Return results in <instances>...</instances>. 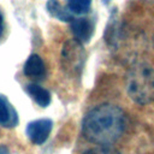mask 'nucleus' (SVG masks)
<instances>
[{
	"mask_svg": "<svg viewBox=\"0 0 154 154\" xmlns=\"http://www.w3.org/2000/svg\"><path fill=\"white\" fill-rule=\"evenodd\" d=\"M125 128L124 111L112 103H102L91 108L82 120L84 138L97 146H111L122 137Z\"/></svg>",
	"mask_w": 154,
	"mask_h": 154,
	"instance_id": "nucleus-1",
	"label": "nucleus"
},
{
	"mask_svg": "<svg viewBox=\"0 0 154 154\" xmlns=\"http://www.w3.org/2000/svg\"><path fill=\"white\" fill-rule=\"evenodd\" d=\"M125 89L129 97L138 105L154 102V67L146 61L132 64L125 77Z\"/></svg>",
	"mask_w": 154,
	"mask_h": 154,
	"instance_id": "nucleus-2",
	"label": "nucleus"
},
{
	"mask_svg": "<svg viewBox=\"0 0 154 154\" xmlns=\"http://www.w3.org/2000/svg\"><path fill=\"white\" fill-rule=\"evenodd\" d=\"M85 51L78 41L69 40L61 51V66L70 76H79L85 63Z\"/></svg>",
	"mask_w": 154,
	"mask_h": 154,
	"instance_id": "nucleus-3",
	"label": "nucleus"
},
{
	"mask_svg": "<svg viewBox=\"0 0 154 154\" xmlns=\"http://www.w3.org/2000/svg\"><path fill=\"white\" fill-rule=\"evenodd\" d=\"M53 128V122L51 119L43 118V119H36L34 122H30L26 126V135L29 140L34 144H43Z\"/></svg>",
	"mask_w": 154,
	"mask_h": 154,
	"instance_id": "nucleus-4",
	"label": "nucleus"
},
{
	"mask_svg": "<svg viewBox=\"0 0 154 154\" xmlns=\"http://www.w3.org/2000/svg\"><path fill=\"white\" fill-rule=\"evenodd\" d=\"M94 20L85 17L73 18L71 20V31L73 34V37L82 45L90 42L94 34Z\"/></svg>",
	"mask_w": 154,
	"mask_h": 154,
	"instance_id": "nucleus-5",
	"label": "nucleus"
},
{
	"mask_svg": "<svg viewBox=\"0 0 154 154\" xmlns=\"http://www.w3.org/2000/svg\"><path fill=\"white\" fill-rule=\"evenodd\" d=\"M18 124V116L6 96L0 94V126L13 128Z\"/></svg>",
	"mask_w": 154,
	"mask_h": 154,
	"instance_id": "nucleus-6",
	"label": "nucleus"
},
{
	"mask_svg": "<svg viewBox=\"0 0 154 154\" xmlns=\"http://www.w3.org/2000/svg\"><path fill=\"white\" fill-rule=\"evenodd\" d=\"M23 71L28 77H32V78L42 77L45 75V63L42 58L37 54H31L26 59Z\"/></svg>",
	"mask_w": 154,
	"mask_h": 154,
	"instance_id": "nucleus-7",
	"label": "nucleus"
},
{
	"mask_svg": "<svg viewBox=\"0 0 154 154\" xmlns=\"http://www.w3.org/2000/svg\"><path fill=\"white\" fill-rule=\"evenodd\" d=\"M26 91L38 106L47 107L51 103V94H49V91L47 89L40 87L38 84H28L26 85Z\"/></svg>",
	"mask_w": 154,
	"mask_h": 154,
	"instance_id": "nucleus-8",
	"label": "nucleus"
},
{
	"mask_svg": "<svg viewBox=\"0 0 154 154\" xmlns=\"http://www.w3.org/2000/svg\"><path fill=\"white\" fill-rule=\"evenodd\" d=\"M47 11L48 13L59 19V20H63V22H71L73 19V16L72 13L69 11V8H65L61 6V4L58 1V0H48L47 1Z\"/></svg>",
	"mask_w": 154,
	"mask_h": 154,
	"instance_id": "nucleus-9",
	"label": "nucleus"
},
{
	"mask_svg": "<svg viewBox=\"0 0 154 154\" xmlns=\"http://www.w3.org/2000/svg\"><path fill=\"white\" fill-rule=\"evenodd\" d=\"M91 0H67V8L71 13L83 14L90 10Z\"/></svg>",
	"mask_w": 154,
	"mask_h": 154,
	"instance_id": "nucleus-10",
	"label": "nucleus"
},
{
	"mask_svg": "<svg viewBox=\"0 0 154 154\" xmlns=\"http://www.w3.org/2000/svg\"><path fill=\"white\" fill-rule=\"evenodd\" d=\"M83 154H119L116 149L111 148L109 146H97L95 148H90L85 150Z\"/></svg>",
	"mask_w": 154,
	"mask_h": 154,
	"instance_id": "nucleus-11",
	"label": "nucleus"
},
{
	"mask_svg": "<svg viewBox=\"0 0 154 154\" xmlns=\"http://www.w3.org/2000/svg\"><path fill=\"white\" fill-rule=\"evenodd\" d=\"M2 32H4V18H2V14L0 12V37L2 36Z\"/></svg>",
	"mask_w": 154,
	"mask_h": 154,
	"instance_id": "nucleus-12",
	"label": "nucleus"
},
{
	"mask_svg": "<svg viewBox=\"0 0 154 154\" xmlns=\"http://www.w3.org/2000/svg\"><path fill=\"white\" fill-rule=\"evenodd\" d=\"M0 154H10V153H8L7 148H5V147H0Z\"/></svg>",
	"mask_w": 154,
	"mask_h": 154,
	"instance_id": "nucleus-13",
	"label": "nucleus"
},
{
	"mask_svg": "<svg viewBox=\"0 0 154 154\" xmlns=\"http://www.w3.org/2000/svg\"><path fill=\"white\" fill-rule=\"evenodd\" d=\"M109 1H111V0H102V2H103V4H105V5H107V4H108V2H109Z\"/></svg>",
	"mask_w": 154,
	"mask_h": 154,
	"instance_id": "nucleus-14",
	"label": "nucleus"
}]
</instances>
